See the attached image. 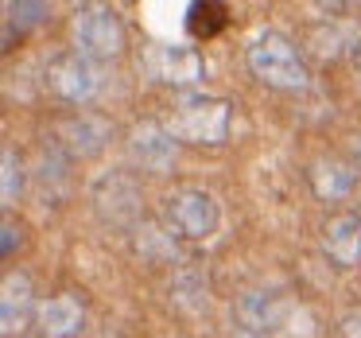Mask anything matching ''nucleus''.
<instances>
[{"label":"nucleus","instance_id":"2","mask_svg":"<svg viewBox=\"0 0 361 338\" xmlns=\"http://www.w3.org/2000/svg\"><path fill=\"white\" fill-rule=\"evenodd\" d=\"M249 71H252V78H260L264 86H276V90H303L307 86L303 59L291 47L288 35H280V32H264L252 40Z\"/></svg>","mask_w":361,"mask_h":338},{"label":"nucleus","instance_id":"9","mask_svg":"<svg viewBox=\"0 0 361 338\" xmlns=\"http://www.w3.org/2000/svg\"><path fill=\"white\" fill-rule=\"evenodd\" d=\"M283 311H288L283 299L272 296V291H245L241 303H237V322L252 334H268V330L280 327Z\"/></svg>","mask_w":361,"mask_h":338},{"label":"nucleus","instance_id":"19","mask_svg":"<svg viewBox=\"0 0 361 338\" xmlns=\"http://www.w3.org/2000/svg\"><path fill=\"white\" fill-rule=\"evenodd\" d=\"M353 55H357V74H361V40H357V47H353Z\"/></svg>","mask_w":361,"mask_h":338},{"label":"nucleus","instance_id":"18","mask_svg":"<svg viewBox=\"0 0 361 338\" xmlns=\"http://www.w3.org/2000/svg\"><path fill=\"white\" fill-rule=\"evenodd\" d=\"M12 249H16V226L8 222V226H4V253H12Z\"/></svg>","mask_w":361,"mask_h":338},{"label":"nucleus","instance_id":"15","mask_svg":"<svg viewBox=\"0 0 361 338\" xmlns=\"http://www.w3.org/2000/svg\"><path fill=\"white\" fill-rule=\"evenodd\" d=\"M20 187H24V175H20V159L12 148H4V171H0V198H4V206L16 203Z\"/></svg>","mask_w":361,"mask_h":338},{"label":"nucleus","instance_id":"10","mask_svg":"<svg viewBox=\"0 0 361 338\" xmlns=\"http://www.w3.org/2000/svg\"><path fill=\"white\" fill-rule=\"evenodd\" d=\"M322 249L330 253V260L342 268H353L361 260V218L342 214V218H330L326 234H322Z\"/></svg>","mask_w":361,"mask_h":338},{"label":"nucleus","instance_id":"16","mask_svg":"<svg viewBox=\"0 0 361 338\" xmlns=\"http://www.w3.org/2000/svg\"><path fill=\"white\" fill-rule=\"evenodd\" d=\"M8 12H16V20H24V24H35L47 8L43 4H8Z\"/></svg>","mask_w":361,"mask_h":338},{"label":"nucleus","instance_id":"5","mask_svg":"<svg viewBox=\"0 0 361 338\" xmlns=\"http://www.w3.org/2000/svg\"><path fill=\"white\" fill-rule=\"evenodd\" d=\"M140 66L167 86H195L202 78V59L187 43H152V47H144Z\"/></svg>","mask_w":361,"mask_h":338},{"label":"nucleus","instance_id":"13","mask_svg":"<svg viewBox=\"0 0 361 338\" xmlns=\"http://www.w3.org/2000/svg\"><path fill=\"white\" fill-rule=\"evenodd\" d=\"M63 140H66V148L78 152V156H97V152L105 148V140H109V128L97 117H90V113H78V117H71L63 125Z\"/></svg>","mask_w":361,"mask_h":338},{"label":"nucleus","instance_id":"7","mask_svg":"<svg viewBox=\"0 0 361 338\" xmlns=\"http://www.w3.org/2000/svg\"><path fill=\"white\" fill-rule=\"evenodd\" d=\"M47 82L59 97H66V102H90V97L97 94V86H102V74H97V66L90 63V59L66 55L51 66Z\"/></svg>","mask_w":361,"mask_h":338},{"label":"nucleus","instance_id":"4","mask_svg":"<svg viewBox=\"0 0 361 338\" xmlns=\"http://www.w3.org/2000/svg\"><path fill=\"white\" fill-rule=\"evenodd\" d=\"M167 222L175 234L190 237V241H206L218 229V203L210 191L198 187H183L167 198Z\"/></svg>","mask_w":361,"mask_h":338},{"label":"nucleus","instance_id":"3","mask_svg":"<svg viewBox=\"0 0 361 338\" xmlns=\"http://www.w3.org/2000/svg\"><path fill=\"white\" fill-rule=\"evenodd\" d=\"M71 40H74V55L90 59H117L125 51V28H121L117 12L102 8V4H86L71 16Z\"/></svg>","mask_w":361,"mask_h":338},{"label":"nucleus","instance_id":"12","mask_svg":"<svg viewBox=\"0 0 361 338\" xmlns=\"http://www.w3.org/2000/svg\"><path fill=\"white\" fill-rule=\"evenodd\" d=\"M94 198H97V206H102V214L113 218V222H128L136 214V187L125 179V175H109V179H102L97 191H94Z\"/></svg>","mask_w":361,"mask_h":338},{"label":"nucleus","instance_id":"1","mask_svg":"<svg viewBox=\"0 0 361 338\" xmlns=\"http://www.w3.org/2000/svg\"><path fill=\"white\" fill-rule=\"evenodd\" d=\"M167 133L187 144H221L229 136V102L210 94H187L175 102Z\"/></svg>","mask_w":361,"mask_h":338},{"label":"nucleus","instance_id":"11","mask_svg":"<svg viewBox=\"0 0 361 338\" xmlns=\"http://www.w3.org/2000/svg\"><path fill=\"white\" fill-rule=\"evenodd\" d=\"M39 327L47 338H74L82 330V303L74 296H55L43 303Z\"/></svg>","mask_w":361,"mask_h":338},{"label":"nucleus","instance_id":"6","mask_svg":"<svg viewBox=\"0 0 361 338\" xmlns=\"http://www.w3.org/2000/svg\"><path fill=\"white\" fill-rule=\"evenodd\" d=\"M128 152H133V159L144 167V171H171L175 167V152H179V140H175L171 133H167L164 125H156V121H144V125L133 128V136H128Z\"/></svg>","mask_w":361,"mask_h":338},{"label":"nucleus","instance_id":"14","mask_svg":"<svg viewBox=\"0 0 361 338\" xmlns=\"http://www.w3.org/2000/svg\"><path fill=\"white\" fill-rule=\"evenodd\" d=\"M311 183H314V191H319L322 198H342L345 191L353 187V171L342 167V164H319L311 171Z\"/></svg>","mask_w":361,"mask_h":338},{"label":"nucleus","instance_id":"8","mask_svg":"<svg viewBox=\"0 0 361 338\" xmlns=\"http://www.w3.org/2000/svg\"><path fill=\"white\" fill-rule=\"evenodd\" d=\"M27 315H32V280L24 272H8L0 288V330L12 338L27 327Z\"/></svg>","mask_w":361,"mask_h":338},{"label":"nucleus","instance_id":"17","mask_svg":"<svg viewBox=\"0 0 361 338\" xmlns=\"http://www.w3.org/2000/svg\"><path fill=\"white\" fill-rule=\"evenodd\" d=\"M342 334H345V338H361V315H350V319H345Z\"/></svg>","mask_w":361,"mask_h":338}]
</instances>
